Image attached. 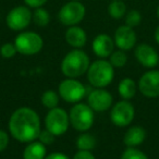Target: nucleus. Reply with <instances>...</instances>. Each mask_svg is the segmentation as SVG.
Listing matches in <instances>:
<instances>
[{
    "instance_id": "obj_1",
    "label": "nucleus",
    "mask_w": 159,
    "mask_h": 159,
    "mask_svg": "<svg viewBox=\"0 0 159 159\" xmlns=\"http://www.w3.org/2000/svg\"><path fill=\"white\" fill-rule=\"evenodd\" d=\"M42 131L40 118L30 107L18 108L9 119V132L13 139L21 143L36 141Z\"/></svg>"
},
{
    "instance_id": "obj_13",
    "label": "nucleus",
    "mask_w": 159,
    "mask_h": 159,
    "mask_svg": "<svg viewBox=\"0 0 159 159\" xmlns=\"http://www.w3.org/2000/svg\"><path fill=\"white\" fill-rule=\"evenodd\" d=\"M134 55L139 64L147 69H154L159 64V53L148 44H139L135 47Z\"/></svg>"
},
{
    "instance_id": "obj_32",
    "label": "nucleus",
    "mask_w": 159,
    "mask_h": 159,
    "mask_svg": "<svg viewBox=\"0 0 159 159\" xmlns=\"http://www.w3.org/2000/svg\"><path fill=\"white\" fill-rule=\"evenodd\" d=\"M45 159H70L69 156H66L63 152H52L50 155H47Z\"/></svg>"
},
{
    "instance_id": "obj_18",
    "label": "nucleus",
    "mask_w": 159,
    "mask_h": 159,
    "mask_svg": "<svg viewBox=\"0 0 159 159\" xmlns=\"http://www.w3.org/2000/svg\"><path fill=\"white\" fill-rule=\"evenodd\" d=\"M47 156V148L38 139L33 141L26 145L23 150V159H45Z\"/></svg>"
},
{
    "instance_id": "obj_7",
    "label": "nucleus",
    "mask_w": 159,
    "mask_h": 159,
    "mask_svg": "<svg viewBox=\"0 0 159 159\" xmlns=\"http://www.w3.org/2000/svg\"><path fill=\"white\" fill-rule=\"evenodd\" d=\"M86 87L76 79L66 77L59 84L58 93L60 97L66 102L77 104L86 96Z\"/></svg>"
},
{
    "instance_id": "obj_16",
    "label": "nucleus",
    "mask_w": 159,
    "mask_h": 159,
    "mask_svg": "<svg viewBox=\"0 0 159 159\" xmlns=\"http://www.w3.org/2000/svg\"><path fill=\"white\" fill-rule=\"evenodd\" d=\"M66 42L73 48L81 49L82 47L85 46L87 42V35L86 32L82 27L74 25V26H69L64 34Z\"/></svg>"
},
{
    "instance_id": "obj_24",
    "label": "nucleus",
    "mask_w": 159,
    "mask_h": 159,
    "mask_svg": "<svg viewBox=\"0 0 159 159\" xmlns=\"http://www.w3.org/2000/svg\"><path fill=\"white\" fill-rule=\"evenodd\" d=\"M109 62L112 64L113 68H123L128 62V56H126L124 50H119L113 51L109 57Z\"/></svg>"
},
{
    "instance_id": "obj_25",
    "label": "nucleus",
    "mask_w": 159,
    "mask_h": 159,
    "mask_svg": "<svg viewBox=\"0 0 159 159\" xmlns=\"http://www.w3.org/2000/svg\"><path fill=\"white\" fill-rule=\"evenodd\" d=\"M121 159H148L147 155L136 147H128L121 155Z\"/></svg>"
},
{
    "instance_id": "obj_2",
    "label": "nucleus",
    "mask_w": 159,
    "mask_h": 159,
    "mask_svg": "<svg viewBox=\"0 0 159 159\" xmlns=\"http://www.w3.org/2000/svg\"><path fill=\"white\" fill-rule=\"evenodd\" d=\"M91 61L85 51L74 48L64 56L61 62V71L64 76L76 79L87 72Z\"/></svg>"
},
{
    "instance_id": "obj_20",
    "label": "nucleus",
    "mask_w": 159,
    "mask_h": 159,
    "mask_svg": "<svg viewBox=\"0 0 159 159\" xmlns=\"http://www.w3.org/2000/svg\"><path fill=\"white\" fill-rule=\"evenodd\" d=\"M75 145L79 148V150H93L96 147V139L92 134L86 132H83L79 135L75 142Z\"/></svg>"
},
{
    "instance_id": "obj_19",
    "label": "nucleus",
    "mask_w": 159,
    "mask_h": 159,
    "mask_svg": "<svg viewBox=\"0 0 159 159\" xmlns=\"http://www.w3.org/2000/svg\"><path fill=\"white\" fill-rule=\"evenodd\" d=\"M139 89L136 82L131 77H124L118 84V93L122 99L130 100L136 95V92Z\"/></svg>"
},
{
    "instance_id": "obj_5",
    "label": "nucleus",
    "mask_w": 159,
    "mask_h": 159,
    "mask_svg": "<svg viewBox=\"0 0 159 159\" xmlns=\"http://www.w3.org/2000/svg\"><path fill=\"white\" fill-rule=\"evenodd\" d=\"M69 125H71L69 113L59 107L50 109L45 117L46 130L52 133L56 137L66 134L69 130Z\"/></svg>"
},
{
    "instance_id": "obj_33",
    "label": "nucleus",
    "mask_w": 159,
    "mask_h": 159,
    "mask_svg": "<svg viewBox=\"0 0 159 159\" xmlns=\"http://www.w3.org/2000/svg\"><path fill=\"white\" fill-rule=\"evenodd\" d=\"M155 40H156L157 44L159 45V25L157 26L156 31H155Z\"/></svg>"
},
{
    "instance_id": "obj_10",
    "label": "nucleus",
    "mask_w": 159,
    "mask_h": 159,
    "mask_svg": "<svg viewBox=\"0 0 159 159\" xmlns=\"http://www.w3.org/2000/svg\"><path fill=\"white\" fill-rule=\"evenodd\" d=\"M33 20V13L30 8L25 6H19L11 10L6 18V22L12 31H23L30 25Z\"/></svg>"
},
{
    "instance_id": "obj_8",
    "label": "nucleus",
    "mask_w": 159,
    "mask_h": 159,
    "mask_svg": "<svg viewBox=\"0 0 159 159\" xmlns=\"http://www.w3.org/2000/svg\"><path fill=\"white\" fill-rule=\"evenodd\" d=\"M135 117V108L130 100L122 99L116 102L110 110V120L118 128L130 125Z\"/></svg>"
},
{
    "instance_id": "obj_15",
    "label": "nucleus",
    "mask_w": 159,
    "mask_h": 159,
    "mask_svg": "<svg viewBox=\"0 0 159 159\" xmlns=\"http://www.w3.org/2000/svg\"><path fill=\"white\" fill-rule=\"evenodd\" d=\"M115 46V40L107 34H99L94 38L92 43L94 53L100 59H106L110 57L111 53L115 51L113 50Z\"/></svg>"
},
{
    "instance_id": "obj_22",
    "label": "nucleus",
    "mask_w": 159,
    "mask_h": 159,
    "mask_svg": "<svg viewBox=\"0 0 159 159\" xmlns=\"http://www.w3.org/2000/svg\"><path fill=\"white\" fill-rule=\"evenodd\" d=\"M60 98L61 97H60L59 93L52 91V89H48L42 95L40 100H42L43 106H45L48 110H50V109L57 108L59 105Z\"/></svg>"
},
{
    "instance_id": "obj_3",
    "label": "nucleus",
    "mask_w": 159,
    "mask_h": 159,
    "mask_svg": "<svg viewBox=\"0 0 159 159\" xmlns=\"http://www.w3.org/2000/svg\"><path fill=\"white\" fill-rule=\"evenodd\" d=\"M86 73L87 80L92 86L96 89H105L113 81L115 68L109 60L99 59L91 63Z\"/></svg>"
},
{
    "instance_id": "obj_14",
    "label": "nucleus",
    "mask_w": 159,
    "mask_h": 159,
    "mask_svg": "<svg viewBox=\"0 0 159 159\" xmlns=\"http://www.w3.org/2000/svg\"><path fill=\"white\" fill-rule=\"evenodd\" d=\"M113 40H115L116 46L121 50H131L136 45V33L132 27L128 25H121L116 30Z\"/></svg>"
},
{
    "instance_id": "obj_36",
    "label": "nucleus",
    "mask_w": 159,
    "mask_h": 159,
    "mask_svg": "<svg viewBox=\"0 0 159 159\" xmlns=\"http://www.w3.org/2000/svg\"><path fill=\"white\" fill-rule=\"evenodd\" d=\"M158 66H159V64H158Z\"/></svg>"
},
{
    "instance_id": "obj_17",
    "label": "nucleus",
    "mask_w": 159,
    "mask_h": 159,
    "mask_svg": "<svg viewBox=\"0 0 159 159\" xmlns=\"http://www.w3.org/2000/svg\"><path fill=\"white\" fill-rule=\"evenodd\" d=\"M147 133L145 129L139 125H133L126 130L123 142L128 147H137L145 142Z\"/></svg>"
},
{
    "instance_id": "obj_12",
    "label": "nucleus",
    "mask_w": 159,
    "mask_h": 159,
    "mask_svg": "<svg viewBox=\"0 0 159 159\" xmlns=\"http://www.w3.org/2000/svg\"><path fill=\"white\" fill-rule=\"evenodd\" d=\"M113 97L105 89H94L87 96V105L95 112H104L112 107Z\"/></svg>"
},
{
    "instance_id": "obj_23",
    "label": "nucleus",
    "mask_w": 159,
    "mask_h": 159,
    "mask_svg": "<svg viewBox=\"0 0 159 159\" xmlns=\"http://www.w3.org/2000/svg\"><path fill=\"white\" fill-rule=\"evenodd\" d=\"M33 21L37 26L44 27L50 22V16H49L48 11L44 8H36L33 13Z\"/></svg>"
},
{
    "instance_id": "obj_31",
    "label": "nucleus",
    "mask_w": 159,
    "mask_h": 159,
    "mask_svg": "<svg viewBox=\"0 0 159 159\" xmlns=\"http://www.w3.org/2000/svg\"><path fill=\"white\" fill-rule=\"evenodd\" d=\"M48 0H24L25 5L30 8H40L47 2Z\"/></svg>"
},
{
    "instance_id": "obj_28",
    "label": "nucleus",
    "mask_w": 159,
    "mask_h": 159,
    "mask_svg": "<svg viewBox=\"0 0 159 159\" xmlns=\"http://www.w3.org/2000/svg\"><path fill=\"white\" fill-rule=\"evenodd\" d=\"M55 139L56 136L52 134L51 132H49L48 130H42L39 133V136H38V141L40 142V143H43L45 146L47 145H50V144H52L53 142H55Z\"/></svg>"
},
{
    "instance_id": "obj_35",
    "label": "nucleus",
    "mask_w": 159,
    "mask_h": 159,
    "mask_svg": "<svg viewBox=\"0 0 159 159\" xmlns=\"http://www.w3.org/2000/svg\"><path fill=\"white\" fill-rule=\"evenodd\" d=\"M75 1H80V0H75Z\"/></svg>"
},
{
    "instance_id": "obj_21",
    "label": "nucleus",
    "mask_w": 159,
    "mask_h": 159,
    "mask_svg": "<svg viewBox=\"0 0 159 159\" xmlns=\"http://www.w3.org/2000/svg\"><path fill=\"white\" fill-rule=\"evenodd\" d=\"M108 13L112 19L120 20L126 14V6L122 0H112L108 6Z\"/></svg>"
},
{
    "instance_id": "obj_27",
    "label": "nucleus",
    "mask_w": 159,
    "mask_h": 159,
    "mask_svg": "<svg viewBox=\"0 0 159 159\" xmlns=\"http://www.w3.org/2000/svg\"><path fill=\"white\" fill-rule=\"evenodd\" d=\"M16 52H18V50H16L14 43L13 44H12V43H6V44H3L2 46H1V48H0V53H1V56H2L3 58H6V59H11V58H13Z\"/></svg>"
},
{
    "instance_id": "obj_29",
    "label": "nucleus",
    "mask_w": 159,
    "mask_h": 159,
    "mask_svg": "<svg viewBox=\"0 0 159 159\" xmlns=\"http://www.w3.org/2000/svg\"><path fill=\"white\" fill-rule=\"evenodd\" d=\"M9 134L6 131L0 130V152H2L9 145Z\"/></svg>"
},
{
    "instance_id": "obj_4",
    "label": "nucleus",
    "mask_w": 159,
    "mask_h": 159,
    "mask_svg": "<svg viewBox=\"0 0 159 159\" xmlns=\"http://www.w3.org/2000/svg\"><path fill=\"white\" fill-rule=\"evenodd\" d=\"M95 111L87 104L77 102L71 108L69 118L70 124L79 132H87L95 122Z\"/></svg>"
},
{
    "instance_id": "obj_6",
    "label": "nucleus",
    "mask_w": 159,
    "mask_h": 159,
    "mask_svg": "<svg viewBox=\"0 0 159 159\" xmlns=\"http://www.w3.org/2000/svg\"><path fill=\"white\" fill-rule=\"evenodd\" d=\"M14 45L19 53L23 56H33L42 50L44 42L42 36L35 32H22L16 37Z\"/></svg>"
},
{
    "instance_id": "obj_9",
    "label": "nucleus",
    "mask_w": 159,
    "mask_h": 159,
    "mask_svg": "<svg viewBox=\"0 0 159 159\" xmlns=\"http://www.w3.org/2000/svg\"><path fill=\"white\" fill-rule=\"evenodd\" d=\"M85 13H86V9L83 3L75 0H71L60 9L58 19L66 26H74L80 22H82Z\"/></svg>"
},
{
    "instance_id": "obj_30",
    "label": "nucleus",
    "mask_w": 159,
    "mask_h": 159,
    "mask_svg": "<svg viewBox=\"0 0 159 159\" xmlns=\"http://www.w3.org/2000/svg\"><path fill=\"white\" fill-rule=\"evenodd\" d=\"M72 159H96V157L89 150H79L75 152Z\"/></svg>"
},
{
    "instance_id": "obj_11",
    "label": "nucleus",
    "mask_w": 159,
    "mask_h": 159,
    "mask_svg": "<svg viewBox=\"0 0 159 159\" xmlns=\"http://www.w3.org/2000/svg\"><path fill=\"white\" fill-rule=\"evenodd\" d=\"M142 95L148 98L159 97V70H149L145 72L137 83Z\"/></svg>"
},
{
    "instance_id": "obj_34",
    "label": "nucleus",
    "mask_w": 159,
    "mask_h": 159,
    "mask_svg": "<svg viewBox=\"0 0 159 159\" xmlns=\"http://www.w3.org/2000/svg\"><path fill=\"white\" fill-rule=\"evenodd\" d=\"M157 16H158V19H159V6H158V8H157Z\"/></svg>"
},
{
    "instance_id": "obj_26",
    "label": "nucleus",
    "mask_w": 159,
    "mask_h": 159,
    "mask_svg": "<svg viewBox=\"0 0 159 159\" xmlns=\"http://www.w3.org/2000/svg\"><path fill=\"white\" fill-rule=\"evenodd\" d=\"M141 22L142 16L137 10H131L125 14V25H128V26L134 29V27L139 26Z\"/></svg>"
}]
</instances>
